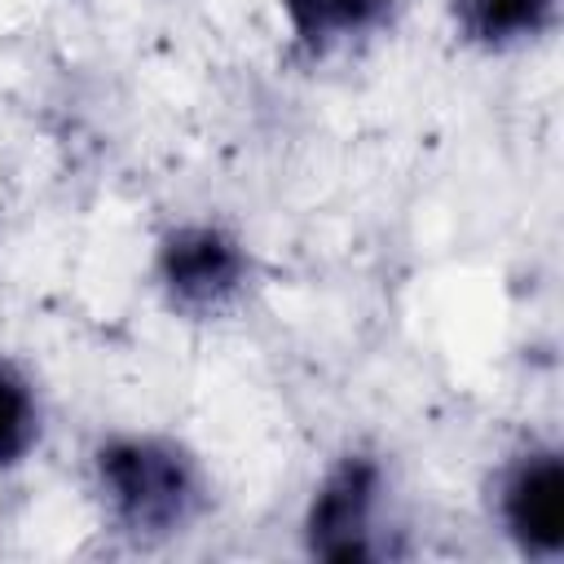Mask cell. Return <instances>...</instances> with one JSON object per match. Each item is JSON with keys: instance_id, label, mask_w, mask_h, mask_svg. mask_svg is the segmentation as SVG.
<instances>
[{"instance_id": "cell-1", "label": "cell", "mask_w": 564, "mask_h": 564, "mask_svg": "<svg viewBox=\"0 0 564 564\" xmlns=\"http://www.w3.org/2000/svg\"><path fill=\"white\" fill-rule=\"evenodd\" d=\"M97 480L110 516L132 538H167L198 507L189 454L159 436H115L97 449Z\"/></svg>"}, {"instance_id": "cell-6", "label": "cell", "mask_w": 564, "mask_h": 564, "mask_svg": "<svg viewBox=\"0 0 564 564\" xmlns=\"http://www.w3.org/2000/svg\"><path fill=\"white\" fill-rule=\"evenodd\" d=\"M555 0H458V18L480 44H511L551 22Z\"/></svg>"}, {"instance_id": "cell-3", "label": "cell", "mask_w": 564, "mask_h": 564, "mask_svg": "<svg viewBox=\"0 0 564 564\" xmlns=\"http://www.w3.org/2000/svg\"><path fill=\"white\" fill-rule=\"evenodd\" d=\"M247 278L242 247L216 225H181L159 247V282L172 304L207 313L238 295Z\"/></svg>"}, {"instance_id": "cell-7", "label": "cell", "mask_w": 564, "mask_h": 564, "mask_svg": "<svg viewBox=\"0 0 564 564\" xmlns=\"http://www.w3.org/2000/svg\"><path fill=\"white\" fill-rule=\"evenodd\" d=\"M40 436V410L26 388V379L0 361V467H13L26 458V449Z\"/></svg>"}, {"instance_id": "cell-5", "label": "cell", "mask_w": 564, "mask_h": 564, "mask_svg": "<svg viewBox=\"0 0 564 564\" xmlns=\"http://www.w3.org/2000/svg\"><path fill=\"white\" fill-rule=\"evenodd\" d=\"M282 9L304 48H326L335 40L375 31L388 18L392 0H282Z\"/></svg>"}, {"instance_id": "cell-4", "label": "cell", "mask_w": 564, "mask_h": 564, "mask_svg": "<svg viewBox=\"0 0 564 564\" xmlns=\"http://www.w3.org/2000/svg\"><path fill=\"white\" fill-rule=\"evenodd\" d=\"M502 524L507 533L533 551L555 555L564 542V467L551 449L524 454L502 480Z\"/></svg>"}, {"instance_id": "cell-2", "label": "cell", "mask_w": 564, "mask_h": 564, "mask_svg": "<svg viewBox=\"0 0 564 564\" xmlns=\"http://www.w3.org/2000/svg\"><path fill=\"white\" fill-rule=\"evenodd\" d=\"M375 498H379V463L370 454L339 458L308 502V516H304L308 551L330 560V564L370 560V551H375L370 546Z\"/></svg>"}]
</instances>
